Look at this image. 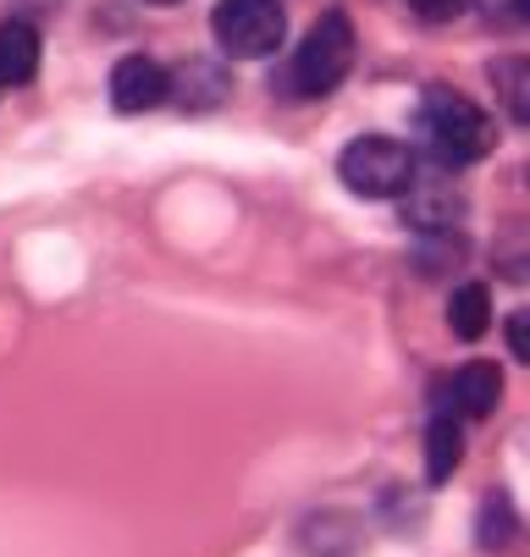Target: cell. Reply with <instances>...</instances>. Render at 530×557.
<instances>
[{
  "label": "cell",
  "instance_id": "6da1fadb",
  "mask_svg": "<svg viewBox=\"0 0 530 557\" xmlns=\"http://www.w3.org/2000/svg\"><path fill=\"white\" fill-rule=\"evenodd\" d=\"M415 138L436 166H476L492 149V116L447 84H431L415 106Z\"/></svg>",
  "mask_w": 530,
  "mask_h": 557
},
{
  "label": "cell",
  "instance_id": "7a4b0ae2",
  "mask_svg": "<svg viewBox=\"0 0 530 557\" xmlns=\"http://www.w3.org/2000/svg\"><path fill=\"white\" fill-rule=\"evenodd\" d=\"M348 66H354V23H348V12H326V17L305 34V45L293 50V61H287V89L305 95V100L332 95L343 77H348Z\"/></svg>",
  "mask_w": 530,
  "mask_h": 557
},
{
  "label": "cell",
  "instance_id": "3957f363",
  "mask_svg": "<svg viewBox=\"0 0 530 557\" xmlns=\"http://www.w3.org/2000/svg\"><path fill=\"white\" fill-rule=\"evenodd\" d=\"M337 177L359 199H398L415 183V149L398 144V138H387V133H365V138H354L343 149Z\"/></svg>",
  "mask_w": 530,
  "mask_h": 557
},
{
  "label": "cell",
  "instance_id": "277c9868",
  "mask_svg": "<svg viewBox=\"0 0 530 557\" xmlns=\"http://www.w3.org/2000/svg\"><path fill=\"white\" fill-rule=\"evenodd\" d=\"M287 39L282 0H221L215 7V45L226 55H276Z\"/></svg>",
  "mask_w": 530,
  "mask_h": 557
},
{
  "label": "cell",
  "instance_id": "5b68a950",
  "mask_svg": "<svg viewBox=\"0 0 530 557\" xmlns=\"http://www.w3.org/2000/svg\"><path fill=\"white\" fill-rule=\"evenodd\" d=\"M167 95H172V72H167L156 55H122V61L111 66V106H116L122 116L156 111V106H167Z\"/></svg>",
  "mask_w": 530,
  "mask_h": 557
},
{
  "label": "cell",
  "instance_id": "8992f818",
  "mask_svg": "<svg viewBox=\"0 0 530 557\" xmlns=\"http://www.w3.org/2000/svg\"><path fill=\"white\" fill-rule=\"evenodd\" d=\"M497 397H503V375L492 364H459L447 381V414L453 420H486L497 409Z\"/></svg>",
  "mask_w": 530,
  "mask_h": 557
},
{
  "label": "cell",
  "instance_id": "52a82bcc",
  "mask_svg": "<svg viewBox=\"0 0 530 557\" xmlns=\"http://www.w3.org/2000/svg\"><path fill=\"white\" fill-rule=\"evenodd\" d=\"M39 72V28L23 17L0 23V89H23Z\"/></svg>",
  "mask_w": 530,
  "mask_h": 557
},
{
  "label": "cell",
  "instance_id": "ba28073f",
  "mask_svg": "<svg viewBox=\"0 0 530 557\" xmlns=\"http://www.w3.org/2000/svg\"><path fill=\"white\" fill-rule=\"evenodd\" d=\"M447 326H453V337H465V343L486 337V326H492V293L481 282H459L447 293Z\"/></svg>",
  "mask_w": 530,
  "mask_h": 557
},
{
  "label": "cell",
  "instance_id": "9c48e42d",
  "mask_svg": "<svg viewBox=\"0 0 530 557\" xmlns=\"http://www.w3.org/2000/svg\"><path fill=\"white\" fill-rule=\"evenodd\" d=\"M465 458V436H459V420L453 414H436L426 425V474H431V486H442L453 469H459Z\"/></svg>",
  "mask_w": 530,
  "mask_h": 557
},
{
  "label": "cell",
  "instance_id": "30bf717a",
  "mask_svg": "<svg viewBox=\"0 0 530 557\" xmlns=\"http://www.w3.org/2000/svg\"><path fill=\"white\" fill-rule=\"evenodd\" d=\"M404 194H409V188H404ZM447 215H459V199H447L442 188L409 194V221H415V226H447Z\"/></svg>",
  "mask_w": 530,
  "mask_h": 557
},
{
  "label": "cell",
  "instance_id": "8fae6325",
  "mask_svg": "<svg viewBox=\"0 0 530 557\" xmlns=\"http://www.w3.org/2000/svg\"><path fill=\"white\" fill-rule=\"evenodd\" d=\"M503 89H508L514 122H525V61H519V55H508V66H503Z\"/></svg>",
  "mask_w": 530,
  "mask_h": 557
},
{
  "label": "cell",
  "instance_id": "7c38bea8",
  "mask_svg": "<svg viewBox=\"0 0 530 557\" xmlns=\"http://www.w3.org/2000/svg\"><path fill=\"white\" fill-rule=\"evenodd\" d=\"M409 7H415V17H420V23L442 28V23H453V17H459V7H465V0H409Z\"/></svg>",
  "mask_w": 530,
  "mask_h": 557
},
{
  "label": "cell",
  "instance_id": "4fadbf2b",
  "mask_svg": "<svg viewBox=\"0 0 530 557\" xmlns=\"http://www.w3.org/2000/svg\"><path fill=\"white\" fill-rule=\"evenodd\" d=\"M481 7H486L492 17H525V12H530V0H481Z\"/></svg>",
  "mask_w": 530,
  "mask_h": 557
},
{
  "label": "cell",
  "instance_id": "5bb4252c",
  "mask_svg": "<svg viewBox=\"0 0 530 557\" xmlns=\"http://www.w3.org/2000/svg\"><path fill=\"white\" fill-rule=\"evenodd\" d=\"M508 348H514V359L530 354V348H525V314H514V321H508Z\"/></svg>",
  "mask_w": 530,
  "mask_h": 557
},
{
  "label": "cell",
  "instance_id": "9a60e30c",
  "mask_svg": "<svg viewBox=\"0 0 530 557\" xmlns=\"http://www.w3.org/2000/svg\"><path fill=\"white\" fill-rule=\"evenodd\" d=\"M156 7H172V0H156Z\"/></svg>",
  "mask_w": 530,
  "mask_h": 557
}]
</instances>
